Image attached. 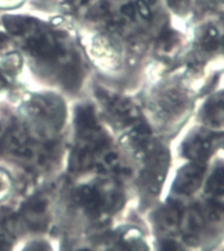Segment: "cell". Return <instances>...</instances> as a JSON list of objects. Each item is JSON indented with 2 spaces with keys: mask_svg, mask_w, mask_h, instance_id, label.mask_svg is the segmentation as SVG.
<instances>
[{
  "mask_svg": "<svg viewBox=\"0 0 224 251\" xmlns=\"http://www.w3.org/2000/svg\"><path fill=\"white\" fill-rule=\"evenodd\" d=\"M24 238L16 216H0V251H16Z\"/></svg>",
  "mask_w": 224,
  "mask_h": 251,
  "instance_id": "3957f363",
  "label": "cell"
},
{
  "mask_svg": "<svg viewBox=\"0 0 224 251\" xmlns=\"http://www.w3.org/2000/svg\"><path fill=\"white\" fill-rule=\"evenodd\" d=\"M178 65L212 84L218 82L224 73V17L204 19L187 25Z\"/></svg>",
  "mask_w": 224,
  "mask_h": 251,
  "instance_id": "6da1fadb",
  "label": "cell"
},
{
  "mask_svg": "<svg viewBox=\"0 0 224 251\" xmlns=\"http://www.w3.org/2000/svg\"><path fill=\"white\" fill-rule=\"evenodd\" d=\"M16 251H59V249L46 234H36L25 237Z\"/></svg>",
  "mask_w": 224,
  "mask_h": 251,
  "instance_id": "5b68a950",
  "label": "cell"
},
{
  "mask_svg": "<svg viewBox=\"0 0 224 251\" xmlns=\"http://www.w3.org/2000/svg\"><path fill=\"white\" fill-rule=\"evenodd\" d=\"M178 239L186 251H214L224 242V201L200 190L182 204Z\"/></svg>",
  "mask_w": 224,
  "mask_h": 251,
  "instance_id": "7a4b0ae2",
  "label": "cell"
},
{
  "mask_svg": "<svg viewBox=\"0 0 224 251\" xmlns=\"http://www.w3.org/2000/svg\"><path fill=\"white\" fill-rule=\"evenodd\" d=\"M212 17H224V0H193L187 25Z\"/></svg>",
  "mask_w": 224,
  "mask_h": 251,
  "instance_id": "277c9868",
  "label": "cell"
},
{
  "mask_svg": "<svg viewBox=\"0 0 224 251\" xmlns=\"http://www.w3.org/2000/svg\"><path fill=\"white\" fill-rule=\"evenodd\" d=\"M24 0H0V7H4V8H13L16 7Z\"/></svg>",
  "mask_w": 224,
  "mask_h": 251,
  "instance_id": "8992f818",
  "label": "cell"
}]
</instances>
